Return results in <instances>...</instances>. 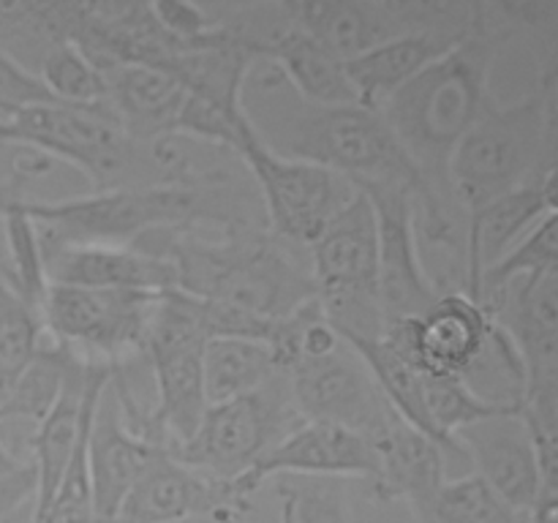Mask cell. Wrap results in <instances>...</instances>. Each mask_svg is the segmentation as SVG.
I'll return each instance as SVG.
<instances>
[{"mask_svg": "<svg viewBox=\"0 0 558 523\" xmlns=\"http://www.w3.org/2000/svg\"><path fill=\"white\" fill-rule=\"evenodd\" d=\"M31 515H33V501L31 504L20 507L16 512H11V515L0 518V523H31Z\"/></svg>", "mask_w": 558, "mask_h": 523, "instance_id": "cell-37", "label": "cell"}, {"mask_svg": "<svg viewBox=\"0 0 558 523\" xmlns=\"http://www.w3.org/2000/svg\"><path fill=\"white\" fill-rule=\"evenodd\" d=\"M480 0H289L298 31L343 63L407 36H469Z\"/></svg>", "mask_w": 558, "mask_h": 523, "instance_id": "cell-5", "label": "cell"}, {"mask_svg": "<svg viewBox=\"0 0 558 523\" xmlns=\"http://www.w3.org/2000/svg\"><path fill=\"white\" fill-rule=\"evenodd\" d=\"M494 321L488 311L463 292H441L420 319L385 327L390 338L423 376L461 379L488 343Z\"/></svg>", "mask_w": 558, "mask_h": 523, "instance_id": "cell-13", "label": "cell"}, {"mask_svg": "<svg viewBox=\"0 0 558 523\" xmlns=\"http://www.w3.org/2000/svg\"><path fill=\"white\" fill-rule=\"evenodd\" d=\"M33 496H36V474L31 463H22L14 472H0V518L31 504Z\"/></svg>", "mask_w": 558, "mask_h": 523, "instance_id": "cell-34", "label": "cell"}, {"mask_svg": "<svg viewBox=\"0 0 558 523\" xmlns=\"http://www.w3.org/2000/svg\"><path fill=\"white\" fill-rule=\"evenodd\" d=\"M202 374H205L207 406H213L262 390L283 370L278 368L276 354L265 341L223 336L207 341Z\"/></svg>", "mask_w": 558, "mask_h": 523, "instance_id": "cell-23", "label": "cell"}, {"mask_svg": "<svg viewBox=\"0 0 558 523\" xmlns=\"http://www.w3.org/2000/svg\"><path fill=\"white\" fill-rule=\"evenodd\" d=\"M16 147L65 161L93 191L147 188L145 142H134L107 101L44 104L11 120Z\"/></svg>", "mask_w": 558, "mask_h": 523, "instance_id": "cell-4", "label": "cell"}, {"mask_svg": "<svg viewBox=\"0 0 558 523\" xmlns=\"http://www.w3.org/2000/svg\"><path fill=\"white\" fill-rule=\"evenodd\" d=\"M374 445L352 430L336 425L303 423L283 441H278L243 479L234 483L240 496L251 499L267 479L278 477H327V479H374Z\"/></svg>", "mask_w": 558, "mask_h": 523, "instance_id": "cell-15", "label": "cell"}, {"mask_svg": "<svg viewBox=\"0 0 558 523\" xmlns=\"http://www.w3.org/2000/svg\"><path fill=\"white\" fill-rule=\"evenodd\" d=\"M303 425L292 403L287 374H278L262 390L205 409L194 434L169 455L207 477L238 483L278 441Z\"/></svg>", "mask_w": 558, "mask_h": 523, "instance_id": "cell-7", "label": "cell"}, {"mask_svg": "<svg viewBox=\"0 0 558 523\" xmlns=\"http://www.w3.org/2000/svg\"><path fill=\"white\" fill-rule=\"evenodd\" d=\"M38 80L58 104L104 101V76L74 41H60L49 49L36 69Z\"/></svg>", "mask_w": 558, "mask_h": 523, "instance_id": "cell-30", "label": "cell"}, {"mask_svg": "<svg viewBox=\"0 0 558 523\" xmlns=\"http://www.w3.org/2000/svg\"><path fill=\"white\" fill-rule=\"evenodd\" d=\"M374 452L376 474L371 479L374 499L385 501V504L407 501L412 515L450 477V458H456L439 441L420 434L401 417L392 419L390 428L374 441Z\"/></svg>", "mask_w": 558, "mask_h": 523, "instance_id": "cell-19", "label": "cell"}, {"mask_svg": "<svg viewBox=\"0 0 558 523\" xmlns=\"http://www.w3.org/2000/svg\"><path fill=\"white\" fill-rule=\"evenodd\" d=\"M238 153L254 180L270 232L300 248H311L357 194L349 180L330 169L292 161L262 147L245 123L240 129Z\"/></svg>", "mask_w": 558, "mask_h": 523, "instance_id": "cell-9", "label": "cell"}, {"mask_svg": "<svg viewBox=\"0 0 558 523\" xmlns=\"http://www.w3.org/2000/svg\"><path fill=\"white\" fill-rule=\"evenodd\" d=\"M289 392L303 423L336 425L374 445L398 417L368 365L347 343L287 370Z\"/></svg>", "mask_w": 558, "mask_h": 523, "instance_id": "cell-10", "label": "cell"}, {"mask_svg": "<svg viewBox=\"0 0 558 523\" xmlns=\"http://www.w3.org/2000/svg\"><path fill=\"white\" fill-rule=\"evenodd\" d=\"M458 41L441 36H407L381 44V47L360 54V58L347 60L343 65H347V76L352 82L357 104L379 112L407 82H412L425 65L434 63L439 54L456 47Z\"/></svg>", "mask_w": 558, "mask_h": 523, "instance_id": "cell-21", "label": "cell"}, {"mask_svg": "<svg viewBox=\"0 0 558 523\" xmlns=\"http://www.w3.org/2000/svg\"><path fill=\"white\" fill-rule=\"evenodd\" d=\"M183 523H213V518H194V521H183Z\"/></svg>", "mask_w": 558, "mask_h": 523, "instance_id": "cell-40", "label": "cell"}, {"mask_svg": "<svg viewBox=\"0 0 558 523\" xmlns=\"http://www.w3.org/2000/svg\"><path fill=\"white\" fill-rule=\"evenodd\" d=\"M556 512H558V488L556 490H545L539 504L534 507V512L529 515V523H556Z\"/></svg>", "mask_w": 558, "mask_h": 523, "instance_id": "cell-35", "label": "cell"}, {"mask_svg": "<svg viewBox=\"0 0 558 523\" xmlns=\"http://www.w3.org/2000/svg\"><path fill=\"white\" fill-rule=\"evenodd\" d=\"M161 447L147 445L123 423L112 387H104L85 441L93 523H114L120 504Z\"/></svg>", "mask_w": 558, "mask_h": 523, "instance_id": "cell-17", "label": "cell"}, {"mask_svg": "<svg viewBox=\"0 0 558 523\" xmlns=\"http://www.w3.org/2000/svg\"><path fill=\"white\" fill-rule=\"evenodd\" d=\"M371 199L379 223V292L385 327L420 319L439 297L434 278L425 267L423 248L414 227V199L392 188H357Z\"/></svg>", "mask_w": 558, "mask_h": 523, "instance_id": "cell-12", "label": "cell"}, {"mask_svg": "<svg viewBox=\"0 0 558 523\" xmlns=\"http://www.w3.org/2000/svg\"><path fill=\"white\" fill-rule=\"evenodd\" d=\"M38 234V232H36ZM47 283L82 289H134L163 294L178 289L172 265L163 256L134 245H74L38 234Z\"/></svg>", "mask_w": 558, "mask_h": 523, "instance_id": "cell-16", "label": "cell"}, {"mask_svg": "<svg viewBox=\"0 0 558 523\" xmlns=\"http://www.w3.org/2000/svg\"><path fill=\"white\" fill-rule=\"evenodd\" d=\"M414 518L417 523H529L472 472L447 477Z\"/></svg>", "mask_w": 558, "mask_h": 523, "instance_id": "cell-27", "label": "cell"}, {"mask_svg": "<svg viewBox=\"0 0 558 523\" xmlns=\"http://www.w3.org/2000/svg\"><path fill=\"white\" fill-rule=\"evenodd\" d=\"M240 114L251 136L276 156L330 169L354 188L403 191L414 199V216L428 205L417 167L379 112L308 101L272 60H251L240 85Z\"/></svg>", "mask_w": 558, "mask_h": 523, "instance_id": "cell-2", "label": "cell"}, {"mask_svg": "<svg viewBox=\"0 0 558 523\" xmlns=\"http://www.w3.org/2000/svg\"><path fill=\"white\" fill-rule=\"evenodd\" d=\"M74 363L76 357L69 349L44 336L36 357L22 370L16 385L11 387L9 398L0 403V423H41L63 392Z\"/></svg>", "mask_w": 558, "mask_h": 523, "instance_id": "cell-25", "label": "cell"}, {"mask_svg": "<svg viewBox=\"0 0 558 523\" xmlns=\"http://www.w3.org/2000/svg\"><path fill=\"white\" fill-rule=\"evenodd\" d=\"M518 31V3L480 0L472 33L425 65L379 109L428 191V205L414 216L417 240L450 256L461 289L466 270V216L450 188V158L494 93L490 74L496 58Z\"/></svg>", "mask_w": 558, "mask_h": 523, "instance_id": "cell-1", "label": "cell"}, {"mask_svg": "<svg viewBox=\"0 0 558 523\" xmlns=\"http://www.w3.org/2000/svg\"><path fill=\"white\" fill-rule=\"evenodd\" d=\"M267 60H272L283 71V76L292 82L294 90L308 101L325 104V107L357 104L343 60L294 25L292 31H287L272 44Z\"/></svg>", "mask_w": 558, "mask_h": 523, "instance_id": "cell-22", "label": "cell"}, {"mask_svg": "<svg viewBox=\"0 0 558 523\" xmlns=\"http://www.w3.org/2000/svg\"><path fill=\"white\" fill-rule=\"evenodd\" d=\"M456 441L477 474L507 507L532 515L545 490H556L558 469L545 463L521 412H501L458 430Z\"/></svg>", "mask_w": 558, "mask_h": 523, "instance_id": "cell-11", "label": "cell"}, {"mask_svg": "<svg viewBox=\"0 0 558 523\" xmlns=\"http://www.w3.org/2000/svg\"><path fill=\"white\" fill-rule=\"evenodd\" d=\"M213 523H243V518H234V515H221V518H213Z\"/></svg>", "mask_w": 558, "mask_h": 523, "instance_id": "cell-39", "label": "cell"}, {"mask_svg": "<svg viewBox=\"0 0 558 523\" xmlns=\"http://www.w3.org/2000/svg\"><path fill=\"white\" fill-rule=\"evenodd\" d=\"M49 163L52 161H47V158L38 156V153H31V150H25L20 158H16L14 174H9V178L0 180V218L9 216L11 210H16V207L27 199L25 185L31 183L33 178H38V174L47 172Z\"/></svg>", "mask_w": 558, "mask_h": 523, "instance_id": "cell-33", "label": "cell"}, {"mask_svg": "<svg viewBox=\"0 0 558 523\" xmlns=\"http://www.w3.org/2000/svg\"><path fill=\"white\" fill-rule=\"evenodd\" d=\"M74 3H0V52L36 74L44 54L71 41Z\"/></svg>", "mask_w": 558, "mask_h": 523, "instance_id": "cell-24", "label": "cell"}, {"mask_svg": "<svg viewBox=\"0 0 558 523\" xmlns=\"http://www.w3.org/2000/svg\"><path fill=\"white\" fill-rule=\"evenodd\" d=\"M104 101L112 107L125 134L134 142H150L174 134L180 125L189 90L156 65L125 63L101 71Z\"/></svg>", "mask_w": 558, "mask_h": 523, "instance_id": "cell-20", "label": "cell"}, {"mask_svg": "<svg viewBox=\"0 0 558 523\" xmlns=\"http://www.w3.org/2000/svg\"><path fill=\"white\" fill-rule=\"evenodd\" d=\"M44 104H54V98L38 74L0 52V123H11L16 114Z\"/></svg>", "mask_w": 558, "mask_h": 523, "instance_id": "cell-32", "label": "cell"}, {"mask_svg": "<svg viewBox=\"0 0 558 523\" xmlns=\"http://www.w3.org/2000/svg\"><path fill=\"white\" fill-rule=\"evenodd\" d=\"M556 212V174L529 183L466 218V270L463 294L477 297L480 276L526 238L539 221Z\"/></svg>", "mask_w": 558, "mask_h": 523, "instance_id": "cell-18", "label": "cell"}, {"mask_svg": "<svg viewBox=\"0 0 558 523\" xmlns=\"http://www.w3.org/2000/svg\"><path fill=\"white\" fill-rule=\"evenodd\" d=\"M0 145H16L14 125L11 123H0Z\"/></svg>", "mask_w": 558, "mask_h": 523, "instance_id": "cell-38", "label": "cell"}, {"mask_svg": "<svg viewBox=\"0 0 558 523\" xmlns=\"http://www.w3.org/2000/svg\"><path fill=\"white\" fill-rule=\"evenodd\" d=\"M281 523H352V504L343 479L278 477Z\"/></svg>", "mask_w": 558, "mask_h": 523, "instance_id": "cell-28", "label": "cell"}, {"mask_svg": "<svg viewBox=\"0 0 558 523\" xmlns=\"http://www.w3.org/2000/svg\"><path fill=\"white\" fill-rule=\"evenodd\" d=\"M556 212L539 221L526 238L518 240L499 262L483 270L477 287V303L490 297L494 292L505 289L507 283L518 281V278H532L539 272L556 270Z\"/></svg>", "mask_w": 558, "mask_h": 523, "instance_id": "cell-29", "label": "cell"}, {"mask_svg": "<svg viewBox=\"0 0 558 523\" xmlns=\"http://www.w3.org/2000/svg\"><path fill=\"white\" fill-rule=\"evenodd\" d=\"M22 461H16L14 452L9 450V447L0 441V472H14V469H20Z\"/></svg>", "mask_w": 558, "mask_h": 523, "instance_id": "cell-36", "label": "cell"}, {"mask_svg": "<svg viewBox=\"0 0 558 523\" xmlns=\"http://www.w3.org/2000/svg\"><path fill=\"white\" fill-rule=\"evenodd\" d=\"M248 510L251 499L240 496L232 483L183 466L167 450H161L129 490L114 523H183L218 515L243 518Z\"/></svg>", "mask_w": 558, "mask_h": 523, "instance_id": "cell-14", "label": "cell"}, {"mask_svg": "<svg viewBox=\"0 0 558 523\" xmlns=\"http://www.w3.org/2000/svg\"><path fill=\"white\" fill-rule=\"evenodd\" d=\"M3 243V234H0ZM44 319L5 276L3 265V245H0V403L9 398L11 387L22 376V370L31 365L41 346Z\"/></svg>", "mask_w": 558, "mask_h": 523, "instance_id": "cell-26", "label": "cell"}, {"mask_svg": "<svg viewBox=\"0 0 558 523\" xmlns=\"http://www.w3.org/2000/svg\"><path fill=\"white\" fill-rule=\"evenodd\" d=\"M207 341L196 297L178 289L163 292L153 308L142 354L156 385V403L147 409V417L169 452L194 434L207 409L202 374Z\"/></svg>", "mask_w": 558, "mask_h": 523, "instance_id": "cell-6", "label": "cell"}, {"mask_svg": "<svg viewBox=\"0 0 558 523\" xmlns=\"http://www.w3.org/2000/svg\"><path fill=\"white\" fill-rule=\"evenodd\" d=\"M161 294L134 289H82L49 283L44 330L76 360L125 368L145 352L147 327Z\"/></svg>", "mask_w": 558, "mask_h": 523, "instance_id": "cell-8", "label": "cell"}, {"mask_svg": "<svg viewBox=\"0 0 558 523\" xmlns=\"http://www.w3.org/2000/svg\"><path fill=\"white\" fill-rule=\"evenodd\" d=\"M556 71L521 101L490 93L450 158V188L463 216L556 174Z\"/></svg>", "mask_w": 558, "mask_h": 523, "instance_id": "cell-3", "label": "cell"}, {"mask_svg": "<svg viewBox=\"0 0 558 523\" xmlns=\"http://www.w3.org/2000/svg\"><path fill=\"white\" fill-rule=\"evenodd\" d=\"M90 428V425H87ZM87 441V436H85ZM85 441L76 450L63 483L54 490L47 507L33 510L31 523H93V501L90 483H87V463H85Z\"/></svg>", "mask_w": 558, "mask_h": 523, "instance_id": "cell-31", "label": "cell"}]
</instances>
